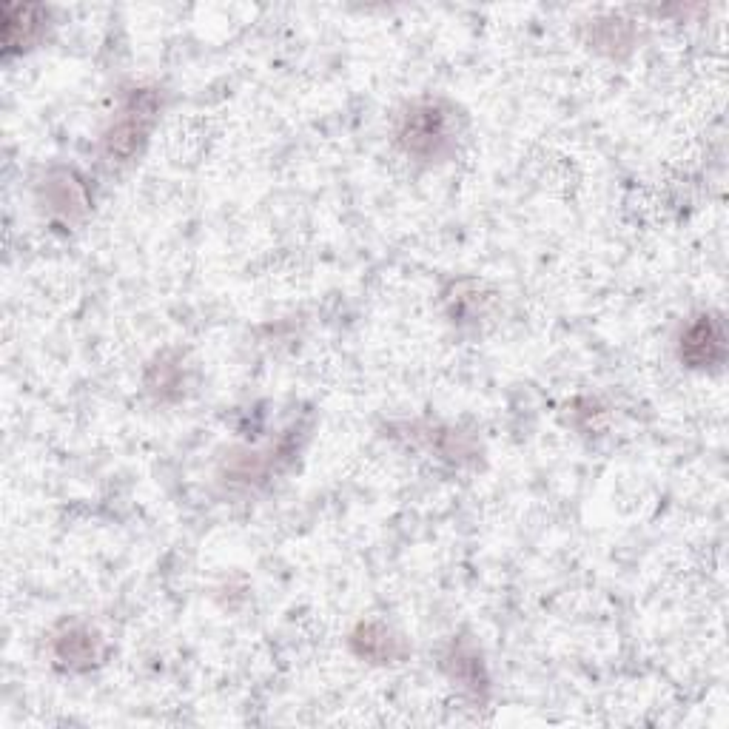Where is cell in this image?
<instances>
[{"mask_svg": "<svg viewBox=\"0 0 729 729\" xmlns=\"http://www.w3.org/2000/svg\"><path fill=\"white\" fill-rule=\"evenodd\" d=\"M405 134H408V143H411L413 149L419 146V140H425V143H428V151H430V137H416V134H419V129H411V126H408V131H405ZM422 134H433V143H439V140H442V137H439V134H442V126H439V129H433V131H430V126H425V129H422Z\"/></svg>", "mask_w": 729, "mask_h": 729, "instance_id": "obj_3", "label": "cell"}, {"mask_svg": "<svg viewBox=\"0 0 729 729\" xmlns=\"http://www.w3.org/2000/svg\"><path fill=\"white\" fill-rule=\"evenodd\" d=\"M724 334H721V322L712 317H701L681 342V356H687L695 368H704L712 362H721L724 356Z\"/></svg>", "mask_w": 729, "mask_h": 729, "instance_id": "obj_1", "label": "cell"}, {"mask_svg": "<svg viewBox=\"0 0 729 729\" xmlns=\"http://www.w3.org/2000/svg\"><path fill=\"white\" fill-rule=\"evenodd\" d=\"M146 134V114H143V106L134 100L129 109L123 112L120 123L114 126V131L109 134V146H112V154H131L137 140L134 137H143Z\"/></svg>", "mask_w": 729, "mask_h": 729, "instance_id": "obj_2", "label": "cell"}]
</instances>
